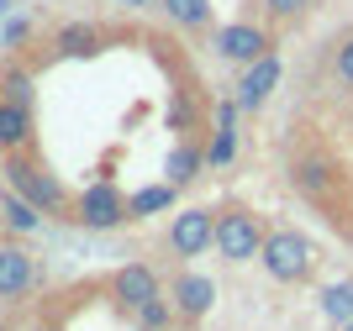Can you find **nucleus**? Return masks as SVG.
<instances>
[{"label":"nucleus","mask_w":353,"mask_h":331,"mask_svg":"<svg viewBox=\"0 0 353 331\" xmlns=\"http://www.w3.org/2000/svg\"><path fill=\"white\" fill-rule=\"evenodd\" d=\"M201 169H206V147H195V142H179L169 158H163V179L174 189H185V184H195L201 179Z\"/></svg>","instance_id":"14"},{"label":"nucleus","mask_w":353,"mask_h":331,"mask_svg":"<svg viewBox=\"0 0 353 331\" xmlns=\"http://www.w3.org/2000/svg\"><path fill=\"white\" fill-rule=\"evenodd\" d=\"M211 242H216V211L211 205H190L169 221V253L174 258H201Z\"/></svg>","instance_id":"7"},{"label":"nucleus","mask_w":353,"mask_h":331,"mask_svg":"<svg viewBox=\"0 0 353 331\" xmlns=\"http://www.w3.org/2000/svg\"><path fill=\"white\" fill-rule=\"evenodd\" d=\"M259 263H264V274L280 279V284H306V279L316 274V242L295 226H274L264 237V247H259Z\"/></svg>","instance_id":"2"},{"label":"nucleus","mask_w":353,"mask_h":331,"mask_svg":"<svg viewBox=\"0 0 353 331\" xmlns=\"http://www.w3.org/2000/svg\"><path fill=\"white\" fill-rule=\"evenodd\" d=\"M311 6H316V0H264V11H269V21H274V27H290V21H301Z\"/></svg>","instance_id":"21"},{"label":"nucleus","mask_w":353,"mask_h":331,"mask_svg":"<svg viewBox=\"0 0 353 331\" xmlns=\"http://www.w3.org/2000/svg\"><path fill=\"white\" fill-rule=\"evenodd\" d=\"M322 316L332 326H348L353 321V279H338V284L322 289Z\"/></svg>","instance_id":"18"},{"label":"nucleus","mask_w":353,"mask_h":331,"mask_svg":"<svg viewBox=\"0 0 353 331\" xmlns=\"http://www.w3.org/2000/svg\"><path fill=\"white\" fill-rule=\"evenodd\" d=\"M179 189L169 184V179H159V184L137 189V195H127V211H132V221H148V216H163V211H174Z\"/></svg>","instance_id":"15"},{"label":"nucleus","mask_w":353,"mask_h":331,"mask_svg":"<svg viewBox=\"0 0 353 331\" xmlns=\"http://www.w3.org/2000/svg\"><path fill=\"white\" fill-rule=\"evenodd\" d=\"M32 142H37V116H32V105L0 100V158H6V153H32Z\"/></svg>","instance_id":"12"},{"label":"nucleus","mask_w":353,"mask_h":331,"mask_svg":"<svg viewBox=\"0 0 353 331\" xmlns=\"http://www.w3.org/2000/svg\"><path fill=\"white\" fill-rule=\"evenodd\" d=\"M211 47H216L227 63H243L248 69L253 58H264V53H274V32L269 27H259V21H227V27H216L211 32Z\"/></svg>","instance_id":"6"},{"label":"nucleus","mask_w":353,"mask_h":331,"mask_svg":"<svg viewBox=\"0 0 353 331\" xmlns=\"http://www.w3.org/2000/svg\"><path fill=\"white\" fill-rule=\"evenodd\" d=\"M132 316H137V326H143V331H169V321H179L174 316V300H163V295H159V300H148L143 310H132Z\"/></svg>","instance_id":"20"},{"label":"nucleus","mask_w":353,"mask_h":331,"mask_svg":"<svg viewBox=\"0 0 353 331\" xmlns=\"http://www.w3.org/2000/svg\"><path fill=\"white\" fill-rule=\"evenodd\" d=\"M169 300H174L179 321H201V316H211V305H216V284H211L206 274H179L174 289H169Z\"/></svg>","instance_id":"11"},{"label":"nucleus","mask_w":353,"mask_h":331,"mask_svg":"<svg viewBox=\"0 0 353 331\" xmlns=\"http://www.w3.org/2000/svg\"><path fill=\"white\" fill-rule=\"evenodd\" d=\"M338 331H353V321H348V326H338Z\"/></svg>","instance_id":"26"},{"label":"nucleus","mask_w":353,"mask_h":331,"mask_svg":"<svg viewBox=\"0 0 353 331\" xmlns=\"http://www.w3.org/2000/svg\"><path fill=\"white\" fill-rule=\"evenodd\" d=\"M37 331H63V326H37Z\"/></svg>","instance_id":"25"},{"label":"nucleus","mask_w":353,"mask_h":331,"mask_svg":"<svg viewBox=\"0 0 353 331\" xmlns=\"http://www.w3.org/2000/svg\"><path fill=\"white\" fill-rule=\"evenodd\" d=\"M264 216L253 211V205H237V200H227V205H216V253H221V263H253L259 258V247H264Z\"/></svg>","instance_id":"3"},{"label":"nucleus","mask_w":353,"mask_h":331,"mask_svg":"<svg viewBox=\"0 0 353 331\" xmlns=\"http://www.w3.org/2000/svg\"><path fill=\"white\" fill-rule=\"evenodd\" d=\"M280 74H285L280 53L253 58L248 69H243V79H237V95H232V100L243 105V111H264V100L274 95V89H280Z\"/></svg>","instance_id":"8"},{"label":"nucleus","mask_w":353,"mask_h":331,"mask_svg":"<svg viewBox=\"0 0 353 331\" xmlns=\"http://www.w3.org/2000/svg\"><path fill=\"white\" fill-rule=\"evenodd\" d=\"M290 184H295V195H306L311 205L332 211L338 195H343V169H338V158H332L327 147L306 142V153L295 147V158H290Z\"/></svg>","instance_id":"4"},{"label":"nucleus","mask_w":353,"mask_h":331,"mask_svg":"<svg viewBox=\"0 0 353 331\" xmlns=\"http://www.w3.org/2000/svg\"><path fill=\"white\" fill-rule=\"evenodd\" d=\"M37 289V258L21 242H0V300H21Z\"/></svg>","instance_id":"10"},{"label":"nucleus","mask_w":353,"mask_h":331,"mask_svg":"<svg viewBox=\"0 0 353 331\" xmlns=\"http://www.w3.org/2000/svg\"><path fill=\"white\" fill-rule=\"evenodd\" d=\"M105 32L95 27V21H69V27H59V37H53V53L59 58H90L101 53Z\"/></svg>","instance_id":"13"},{"label":"nucleus","mask_w":353,"mask_h":331,"mask_svg":"<svg viewBox=\"0 0 353 331\" xmlns=\"http://www.w3.org/2000/svg\"><path fill=\"white\" fill-rule=\"evenodd\" d=\"M111 6H127V11H143V6H153V0H111Z\"/></svg>","instance_id":"24"},{"label":"nucleus","mask_w":353,"mask_h":331,"mask_svg":"<svg viewBox=\"0 0 353 331\" xmlns=\"http://www.w3.org/2000/svg\"><path fill=\"white\" fill-rule=\"evenodd\" d=\"M0 221H6L11 231H37L43 226V211H37L32 200H21V195L6 184V195H0Z\"/></svg>","instance_id":"17"},{"label":"nucleus","mask_w":353,"mask_h":331,"mask_svg":"<svg viewBox=\"0 0 353 331\" xmlns=\"http://www.w3.org/2000/svg\"><path fill=\"white\" fill-rule=\"evenodd\" d=\"M0 100H16V105L37 100V79H32V69H21V63L0 69Z\"/></svg>","instance_id":"19"},{"label":"nucleus","mask_w":353,"mask_h":331,"mask_svg":"<svg viewBox=\"0 0 353 331\" xmlns=\"http://www.w3.org/2000/svg\"><path fill=\"white\" fill-rule=\"evenodd\" d=\"M159 6L179 32H206L211 27V0H159Z\"/></svg>","instance_id":"16"},{"label":"nucleus","mask_w":353,"mask_h":331,"mask_svg":"<svg viewBox=\"0 0 353 331\" xmlns=\"http://www.w3.org/2000/svg\"><path fill=\"white\" fill-rule=\"evenodd\" d=\"M0 37H6V43H21V37H27V21H11V27L0 32Z\"/></svg>","instance_id":"23"},{"label":"nucleus","mask_w":353,"mask_h":331,"mask_svg":"<svg viewBox=\"0 0 353 331\" xmlns=\"http://www.w3.org/2000/svg\"><path fill=\"white\" fill-rule=\"evenodd\" d=\"M105 289H111V300H117L121 310H143L148 300H159V295H163V289H159V274H153L148 263H127V268H117Z\"/></svg>","instance_id":"9"},{"label":"nucleus","mask_w":353,"mask_h":331,"mask_svg":"<svg viewBox=\"0 0 353 331\" xmlns=\"http://www.w3.org/2000/svg\"><path fill=\"white\" fill-rule=\"evenodd\" d=\"M85 231H117L132 221V211H127V195H121L111 179H95V184H85L79 195H74V216Z\"/></svg>","instance_id":"5"},{"label":"nucleus","mask_w":353,"mask_h":331,"mask_svg":"<svg viewBox=\"0 0 353 331\" xmlns=\"http://www.w3.org/2000/svg\"><path fill=\"white\" fill-rule=\"evenodd\" d=\"M0 173H6V184H11L21 200H32L43 216H53V221L74 216V195L63 189V179L48 169L37 153H6V158H0Z\"/></svg>","instance_id":"1"},{"label":"nucleus","mask_w":353,"mask_h":331,"mask_svg":"<svg viewBox=\"0 0 353 331\" xmlns=\"http://www.w3.org/2000/svg\"><path fill=\"white\" fill-rule=\"evenodd\" d=\"M332 74L353 89V32H343L338 43H332Z\"/></svg>","instance_id":"22"}]
</instances>
